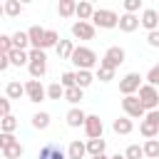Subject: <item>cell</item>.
<instances>
[{
    "label": "cell",
    "instance_id": "7c38bea8",
    "mask_svg": "<svg viewBox=\"0 0 159 159\" xmlns=\"http://www.w3.org/2000/svg\"><path fill=\"white\" fill-rule=\"evenodd\" d=\"M139 25H142V17H139V15H134V12L119 15V30H122V32H134Z\"/></svg>",
    "mask_w": 159,
    "mask_h": 159
},
{
    "label": "cell",
    "instance_id": "8d00e7d4",
    "mask_svg": "<svg viewBox=\"0 0 159 159\" xmlns=\"http://www.w3.org/2000/svg\"><path fill=\"white\" fill-rule=\"evenodd\" d=\"M15 50V45H12V35H0V52L2 55H10Z\"/></svg>",
    "mask_w": 159,
    "mask_h": 159
},
{
    "label": "cell",
    "instance_id": "ffe728a7",
    "mask_svg": "<svg viewBox=\"0 0 159 159\" xmlns=\"http://www.w3.org/2000/svg\"><path fill=\"white\" fill-rule=\"evenodd\" d=\"M92 15H94V5H92L89 0H80V2H77V17L92 22Z\"/></svg>",
    "mask_w": 159,
    "mask_h": 159
},
{
    "label": "cell",
    "instance_id": "7dc6e473",
    "mask_svg": "<svg viewBox=\"0 0 159 159\" xmlns=\"http://www.w3.org/2000/svg\"><path fill=\"white\" fill-rule=\"evenodd\" d=\"M112 159H127V157H124V154H114Z\"/></svg>",
    "mask_w": 159,
    "mask_h": 159
},
{
    "label": "cell",
    "instance_id": "bcb514c9",
    "mask_svg": "<svg viewBox=\"0 0 159 159\" xmlns=\"http://www.w3.org/2000/svg\"><path fill=\"white\" fill-rule=\"evenodd\" d=\"M92 159H112V157H107V154H104V152H102V154H94V157H92Z\"/></svg>",
    "mask_w": 159,
    "mask_h": 159
},
{
    "label": "cell",
    "instance_id": "9a60e30c",
    "mask_svg": "<svg viewBox=\"0 0 159 159\" xmlns=\"http://www.w3.org/2000/svg\"><path fill=\"white\" fill-rule=\"evenodd\" d=\"M45 27H40V25H32L30 30H27V35H30V47H40V50H45Z\"/></svg>",
    "mask_w": 159,
    "mask_h": 159
},
{
    "label": "cell",
    "instance_id": "ac0fdd59",
    "mask_svg": "<svg viewBox=\"0 0 159 159\" xmlns=\"http://www.w3.org/2000/svg\"><path fill=\"white\" fill-rule=\"evenodd\" d=\"M25 94V84L20 82V80H10L7 84H5V97H10V99H20Z\"/></svg>",
    "mask_w": 159,
    "mask_h": 159
},
{
    "label": "cell",
    "instance_id": "f6af8a7d",
    "mask_svg": "<svg viewBox=\"0 0 159 159\" xmlns=\"http://www.w3.org/2000/svg\"><path fill=\"white\" fill-rule=\"evenodd\" d=\"M10 65H12V62H10V55H2V52H0V72H5Z\"/></svg>",
    "mask_w": 159,
    "mask_h": 159
},
{
    "label": "cell",
    "instance_id": "4fadbf2b",
    "mask_svg": "<svg viewBox=\"0 0 159 159\" xmlns=\"http://www.w3.org/2000/svg\"><path fill=\"white\" fill-rule=\"evenodd\" d=\"M65 122H67V127H84V122H87V114L80 109V107H72V109H67V114H65Z\"/></svg>",
    "mask_w": 159,
    "mask_h": 159
},
{
    "label": "cell",
    "instance_id": "7402d4cb",
    "mask_svg": "<svg viewBox=\"0 0 159 159\" xmlns=\"http://www.w3.org/2000/svg\"><path fill=\"white\" fill-rule=\"evenodd\" d=\"M139 134H142L144 139H157L159 127H157V124H152L149 119H142V124H139Z\"/></svg>",
    "mask_w": 159,
    "mask_h": 159
},
{
    "label": "cell",
    "instance_id": "60d3db41",
    "mask_svg": "<svg viewBox=\"0 0 159 159\" xmlns=\"http://www.w3.org/2000/svg\"><path fill=\"white\" fill-rule=\"evenodd\" d=\"M144 80H147V84H154V87H157V84H159V65L149 67V72H147Z\"/></svg>",
    "mask_w": 159,
    "mask_h": 159
},
{
    "label": "cell",
    "instance_id": "8fae6325",
    "mask_svg": "<svg viewBox=\"0 0 159 159\" xmlns=\"http://www.w3.org/2000/svg\"><path fill=\"white\" fill-rule=\"evenodd\" d=\"M102 132H104L102 119H99L97 114H87V122H84V134H87V139H97V137H102Z\"/></svg>",
    "mask_w": 159,
    "mask_h": 159
},
{
    "label": "cell",
    "instance_id": "d6a6232c",
    "mask_svg": "<svg viewBox=\"0 0 159 159\" xmlns=\"http://www.w3.org/2000/svg\"><path fill=\"white\" fill-rule=\"evenodd\" d=\"M47 99H65V87L60 82H52L47 87Z\"/></svg>",
    "mask_w": 159,
    "mask_h": 159
},
{
    "label": "cell",
    "instance_id": "ba28073f",
    "mask_svg": "<svg viewBox=\"0 0 159 159\" xmlns=\"http://www.w3.org/2000/svg\"><path fill=\"white\" fill-rule=\"evenodd\" d=\"M70 32H72V37H77V40H94L97 27H94L92 22H87V20H77V22H72Z\"/></svg>",
    "mask_w": 159,
    "mask_h": 159
},
{
    "label": "cell",
    "instance_id": "d590c367",
    "mask_svg": "<svg viewBox=\"0 0 159 159\" xmlns=\"http://www.w3.org/2000/svg\"><path fill=\"white\" fill-rule=\"evenodd\" d=\"M124 157H127V159H142V157H144V147H139V144H129V147L124 149Z\"/></svg>",
    "mask_w": 159,
    "mask_h": 159
},
{
    "label": "cell",
    "instance_id": "836d02e7",
    "mask_svg": "<svg viewBox=\"0 0 159 159\" xmlns=\"http://www.w3.org/2000/svg\"><path fill=\"white\" fill-rule=\"evenodd\" d=\"M60 40H62V37H60L57 30H47V32H45V50H47V47H57Z\"/></svg>",
    "mask_w": 159,
    "mask_h": 159
},
{
    "label": "cell",
    "instance_id": "c3c4849f",
    "mask_svg": "<svg viewBox=\"0 0 159 159\" xmlns=\"http://www.w3.org/2000/svg\"><path fill=\"white\" fill-rule=\"evenodd\" d=\"M20 2H22V5H27V2H32V0H20Z\"/></svg>",
    "mask_w": 159,
    "mask_h": 159
},
{
    "label": "cell",
    "instance_id": "484cf974",
    "mask_svg": "<svg viewBox=\"0 0 159 159\" xmlns=\"http://www.w3.org/2000/svg\"><path fill=\"white\" fill-rule=\"evenodd\" d=\"M82 94H84V89H82V87H77V84H75V87H70V89H65V99H67L72 107H77V104H80Z\"/></svg>",
    "mask_w": 159,
    "mask_h": 159
},
{
    "label": "cell",
    "instance_id": "2e32d148",
    "mask_svg": "<svg viewBox=\"0 0 159 159\" xmlns=\"http://www.w3.org/2000/svg\"><path fill=\"white\" fill-rule=\"evenodd\" d=\"M67 157H70V159H84V157H87V142L72 139L70 147H67Z\"/></svg>",
    "mask_w": 159,
    "mask_h": 159
},
{
    "label": "cell",
    "instance_id": "6da1fadb",
    "mask_svg": "<svg viewBox=\"0 0 159 159\" xmlns=\"http://www.w3.org/2000/svg\"><path fill=\"white\" fill-rule=\"evenodd\" d=\"M70 62L77 67V70H92V67H97V55H94V50L92 47H84V45H77L75 47V52H72V57H70Z\"/></svg>",
    "mask_w": 159,
    "mask_h": 159
},
{
    "label": "cell",
    "instance_id": "f907efd6",
    "mask_svg": "<svg viewBox=\"0 0 159 159\" xmlns=\"http://www.w3.org/2000/svg\"><path fill=\"white\" fill-rule=\"evenodd\" d=\"M157 12H159V10H157Z\"/></svg>",
    "mask_w": 159,
    "mask_h": 159
},
{
    "label": "cell",
    "instance_id": "d6986e66",
    "mask_svg": "<svg viewBox=\"0 0 159 159\" xmlns=\"http://www.w3.org/2000/svg\"><path fill=\"white\" fill-rule=\"evenodd\" d=\"M57 12H60V17L77 15V0H57Z\"/></svg>",
    "mask_w": 159,
    "mask_h": 159
},
{
    "label": "cell",
    "instance_id": "83f0119b",
    "mask_svg": "<svg viewBox=\"0 0 159 159\" xmlns=\"http://www.w3.org/2000/svg\"><path fill=\"white\" fill-rule=\"evenodd\" d=\"M12 45H15V50H27V45H30V35L22 32V30L12 32Z\"/></svg>",
    "mask_w": 159,
    "mask_h": 159
},
{
    "label": "cell",
    "instance_id": "7a4b0ae2",
    "mask_svg": "<svg viewBox=\"0 0 159 159\" xmlns=\"http://www.w3.org/2000/svg\"><path fill=\"white\" fill-rule=\"evenodd\" d=\"M27 52H30V65H27L30 77H32V80L45 77V72H47V55H45V50L32 47V50H27Z\"/></svg>",
    "mask_w": 159,
    "mask_h": 159
},
{
    "label": "cell",
    "instance_id": "681fc988",
    "mask_svg": "<svg viewBox=\"0 0 159 159\" xmlns=\"http://www.w3.org/2000/svg\"><path fill=\"white\" fill-rule=\"evenodd\" d=\"M89 2H92V5H94V2H97V0H89Z\"/></svg>",
    "mask_w": 159,
    "mask_h": 159
},
{
    "label": "cell",
    "instance_id": "277c9868",
    "mask_svg": "<svg viewBox=\"0 0 159 159\" xmlns=\"http://www.w3.org/2000/svg\"><path fill=\"white\" fill-rule=\"evenodd\" d=\"M122 109H124V114L132 117V119H144V117H147V109H144L139 94H127V97L122 99Z\"/></svg>",
    "mask_w": 159,
    "mask_h": 159
},
{
    "label": "cell",
    "instance_id": "603a6c76",
    "mask_svg": "<svg viewBox=\"0 0 159 159\" xmlns=\"http://www.w3.org/2000/svg\"><path fill=\"white\" fill-rule=\"evenodd\" d=\"M77 72V87H82V89H87L97 77L92 75V70H75Z\"/></svg>",
    "mask_w": 159,
    "mask_h": 159
},
{
    "label": "cell",
    "instance_id": "d4e9b609",
    "mask_svg": "<svg viewBox=\"0 0 159 159\" xmlns=\"http://www.w3.org/2000/svg\"><path fill=\"white\" fill-rule=\"evenodd\" d=\"M10 62H12L15 67L30 65V52H27V50H12V52H10Z\"/></svg>",
    "mask_w": 159,
    "mask_h": 159
},
{
    "label": "cell",
    "instance_id": "5b68a950",
    "mask_svg": "<svg viewBox=\"0 0 159 159\" xmlns=\"http://www.w3.org/2000/svg\"><path fill=\"white\" fill-rule=\"evenodd\" d=\"M124 57H127V52L119 47V45H112V47H107V52L102 55V60H99V65H104V67H112V70H117L122 62H124Z\"/></svg>",
    "mask_w": 159,
    "mask_h": 159
},
{
    "label": "cell",
    "instance_id": "ee69618b",
    "mask_svg": "<svg viewBox=\"0 0 159 159\" xmlns=\"http://www.w3.org/2000/svg\"><path fill=\"white\" fill-rule=\"evenodd\" d=\"M144 119H149V122H152V124H157V127H159V109H149V112H147V117H144Z\"/></svg>",
    "mask_w": 159,
    "mask_h": 159
},
{
    "label": "cell",
    "instance_id": "f35d334b",
    "mask_svg": "<svg viewBox=\"0 0 159 159\" xmlns=\"http://www.w3.org/2000/svg\"><path fill=\"white\" fill-rule=\"evenodd\" d=\"M17 139H15V134L12 132H0V149H7V147H12Z\"/></svg>",
    "mask_w": 159,
    "mask_h": 159
},
{
    "label": "cell",
    "instance_id": "44dd1931",
    "mask_svg": "<svg viewBox=\"0 0 159 159\" xmlns=\"http://www.w3.org/2000/svg\"><path fill=\"white\" fill-rule=\"evenodd\" d=\"M75 47H77V45H75L72 40H60V45H57L55 50H57V57H60V60H70L72 52H75Z\"/></svg>",
    "mask_w": 159,
    "mask_h": 159
},
{
    "label": "cell",
    "instance_id": "52a82bcc",
    "mask_svg": "<svg viewBox=\"0 0 159 159\" xmlns=\"http://www.w3.org/2000/svg\"><path fill=\"white\" fill-rule=\"evenodd\" d=\"M142 87V75L139 72H127L122 80H119V92L127 97V94H137Z\"/></svg>",
    "mask_w": 159,
    "mask_h": 159
},
{
    "label": "cell",
    "instance_id": "7bdbcfd3",
    "mask_svg": "<svg viewBox=\"0 0 159 159\" xmlns=\"http://www.w3.org/2000/svg\"><path fill=\"white\" fill-rule=\"evenodd\" d=\"M0 114H2V117L10 114V97H2V99H0Z\"/></svg>",
    "mask_w": 159,
    "mask_h": 159
},
{
    "label": "cell",
    "instance_id": "9c48e42d",
    "mask_svg": "<svg viewBox=\"0 0 159 159\" xmlns=\"http://www.w3.org/2000/svg\"><path fill=\"white\" fill-rule=\"evenodd\" d=\"M25 97L30 102H42L47 97V87H42L40 80H27L25 82Z\"/></svg>",
    "mask_w": 159,
    "mask_h": 159
},
{
    "label": "cell",
    "instance_id": "74e56055",
    "mask_svg": "<svg viewBox=\"0 0 159 159\" xmlns=\"http://www.w3.org/2000/svg\"><path fill=\"white\" fill-rule=\"evenodd\" d=\"M60 84H62L65 89L75 87V84H77V72H62V77H60Z\"/></svg>",
    "mask_w": 159,
    "mask_h": 159
},
{
    "label": "cell",
    "instance_id": "4dcf8cb0",
    "mask_svg": "<svg viewBox=\"0 0 159 159\" xmlns=\"http://www.w3.org/2000/svg\"><path fill=\"white\" fill-rule=\"evenodd\" d=\"M144 157L159 159V139H147L144 142Z\"/></svg>",
    "mask_w": 159,
    "mask_h": 159
},
{
    "label": "cell",
    "instance_id": "f546056e",
    "mask_svg": "<svg viewBox=\"0 0 159 159\" xmlns=\"http://www.w3.org/2000/svg\"><path fill=\"white\" fill-rule=\"evenodd\" d=\"M104 147H107V144H104L102 137H97V139H87V154H92V157H94V154H102Z\"/></svg>",
    "mask_w": 159,
    "mask_h": 159
},
{
    "label": "cell",
    "instance_id": "8992f818",
    "mask_svg": "<svg viewBox=\"0 0 159 159\" xmlns=\"http://www.w3.org/2000/svg\"><path fill=\"white\" fill-rule=\"evenodd\" d=\"M137 94H139V99H142V104H144L147 112L149 109H159V92H157L154 84H142Z\"/></svg>",
    "mask_w": 159,
    "mask_h": 159
},
{
    "label": "cell",
    "instance_id": "1f68e13d",
    "mask_svg": "<svg viewBox=\"0 0 159 159\" xmlns=\"http://www.w3.org/2000/svg\"><path fill=\"white\" fill-rule=\"evenodd\" d=\"M114 72H117V70L99 65V67H97V72H94V77H97L99 82H112V80H114Z\"/></svg>",
    "mask_w": 159,
    "mask_h": 159
},
{
    "label": "cell",
    "instance_id": "30bf717a",
    "mask_svg": "<svg viewBox=\"0 0 159 159\" xmlns=\"http://www.w3.org/2000/svg\"><path fill=\"white\" fill-rule=\"evenodd\" d=\"M37 159H70V157H67V152H62V147L57 142H47L40 147Z\"/></svg>",
    "mask_w": 159,
    "mask_h": 159
},
{
    "label": "cell",
    "instance_id": "4316f807",
    "mask_svg": "<svg viewBox=\"0 0 159 159\" xmlns=\"http://www.w3.org/2000/svg\"><path fill=\"white\" fill-rule=\"evenodd\" d=\"M32 127L40 129V132H45V129L50 127V114H47V112H35V114H32Z\"/></svg>",
    "mask_w": 159,
    "mask_h": 159
},
{
    "label": "cell",
    "instance_id": "e575fe53",
    "mask_svg": "<svg viewBox=\"0 0 159 159\" xmlns=\"http://www.w3.org/2000/svg\"><path fill=\"white\" fill-rule=\"evenodd\" d=\"M0 129H2V132H15V129H17V119H15L12 114H5V117L0 119Z\"/></svg>",
    "mask_w": 159,
    "mask_h": 159
},
{
    "label": "cell",
    "instance_id": "3957f363",
    "mask_svg": "<svg viewBox=\"0 0 159 159\" xmlns=\"http://www.w3.org/2000/svg\"><path fill=\"white\" fill-rule=\"evenodd\" d=\"M92 25H94V27H102V30H114V27H119V15H117L114 10L99 7V10H94V15H92Z\"/></svg>",
    "mask_w": 159,
    "mask_h": 159
},
{
    "label": "cell",
    "instance_id": "b9f144b4",
    "mask_svg": "<svg viewBox=\"0 0 159 159\" xmlns=\"http://www.w3.org/2000/svg\"><path fill=\"white\" fill-rule=\"evenodd\" d=\"M147 45H149V47H159V30L147 32Z\"/></svg>",
    "mask_w": 159,
    "mask_h": 159
},
{
    "label": "cell",
    "instance_id": "e0dca14e",
    "mask_svg": "<svg viewBox=\"0 0 159 159\" xmlns=\"http://www.w3.org/2000/svg\"><path fill=\"white\" fill-rule=\"evenodd\" d=\"M112 129L117 132V134H132V129H134V122H132V117H117L114 122H112Z\"/></svg>",
    "mask_w": 159,
    "mask_h": 159
},
{
    "label": "cell",
    "instance_id": "5bb4252c",
    "mask_svg": "<svg viewBox=\"0 0 159 159\" xmlns=\"http://www.w3.org/2000/svg\"><path fill=\"white\" fill-rule=\"evenodd\" d=\"M142 27H144L147 32L157 30V27H159V12H157V10H152V7L142 10Z\"/></svg>",
    "mask_w": 159,
    "mask_h": 159
},
{
    "label": "cell",
    "instance_id": "f1b7e54d",
    "mask_svg": "<svg viewBox=\"0 0 159 159\" xmlns=\"http://www.w3.org/2000/svg\"><path fill=\"white\" fill-rule=\"evenodd\" d=\"M0 152H2V157H5V159H20V157L25 154V147H22L20 142H15L12 147H7V149H0Z\"/></svg>",
    "mask_w": 159,
    "mask_h": 159
},
{
    "label": "cell",
    "instance_id": "cb8c5ba5",
    "mask_svg": "<svg viewBox=\"0 0 159 159\" xmlns=\"http://www.w3.org/2000/svg\"><path fill=\"white\" fill-rule=\"evenodd\" d=\"M2 12H5L7 17H17V15L22 12V2H20V0H5V2H2Z\"/></svg>",
    "mask_w": 159,
    "mask_h": 159
},
{
    "label": "cell",
    "instance_id": "ab89813d",
    "mask_svg": "<svg viewBox=\"0 0 159 159\" xmlns=\"http://www.w3.org/2000/svg\"><path fill=\"white\" fill-rule=\"evenodd\" d=\"M142 2L144 0H122V5H124V12H139V7H142Z\"/></svg>",
    "mask_w": 159,
    "mask_h": 159
}]
</instances>
